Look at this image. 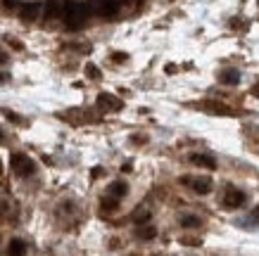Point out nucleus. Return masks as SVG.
I'll list each match as a JSON object with an SVG mask.
<instances>
[{"mask_svg": "<svg viewBox=\"0 0 259 256\" xmlns=\"http://www.w3.org/2000/svg\"><path fill=\"white\" fill-rule=\"evenodd\" d=\"M88 15H91V8H88L86 3L69 0V3L62 5V19L69 29H81V26L88 22Z\"/></svg>", "mask_w": 259, "mask_h": 256, "instance_id": "nucleus-1", "label": "nucleus"}, {"mask_svg": "<svg viewBox=\"0 0 259 256\" xmlns=\"http://www.w3.org/2000/svg\"><path fill=\"white\" fill-rule=\"evenodd\" d=\"M124 3L126 0H93L91 3V8H93L95 15H100V17H117L119 12H121V8H124Z\"/></svg>", "mask_w": 259, "mask_h": 256, "instance_id": "nucleus-2", "label": "nucleus"}, {"mask_svg": "<svg viewBox=\"0 0 259 256\" xmlns=\"http://www.w3.org/2000/svg\"><path fill=\"white\" fill-rule=\"evenodd\" d=\"M10 164H12V171H15L19 178H29V176L36 173V164H33L26 155H12Z\"/></svg>", "mask_w": 259, "mask_h": 256, "instance_id": "nucleus-3", "label": "nucleus"}, {"mask_svg": "<svg viewBox=\"0 0 259 256\" xmlns=\"http://www.w3.org/2000/svg\"><path fill=\"white\" fill-rule=\"evenodd\" d=\"M245 202H247V194L243 190H238L236 185H228L224 190V207L226 209H240V207H245Z\"/></svg>", "mask_w": 259, "mask_h": 256, "instance_id": "nucleus-4", "label": "nucleus"}, {"mask_svg": "<svg viewBox=\"0 0 259 256\" xmlns=\"http://www.w3.org/2000/svg\"><path fill=\"white\" fill-rule=\"evenodd\" d=\"M181 183L193 187L197 194H209L212 192V180L209 178H190V176H181Z\"/></svg>", "mask_w": 259, "mask_h": 256, "instance_id": "nucleus-5", "label": "nucleus"}, {"mask_svg": "<svg viewBox=\"0 0 259 256\" xmlns=\"http://www.w3.org/2000/svg\"><path fill=\"white\" fill-rule=\"evenodd\" d=\"M98 107L110 109V112H119V109L124 107V102L119 100V97H114V95H110V93H100L98 95Z\"/></svg>", "mask_w": 259, "mask_h": 256, "instance_id": "nucleus-6", "label": "nucleus"}, {"mask_svg": "<svg viewBox=\"0 0 259 256\" xmlns=\"http://www.w3.org/2000/svg\"><path fill=\"white\" fill-rule=\"evenodd\" d=\"M200 107L204 109V112H212V114H221V117H233L236 112L233 109H228L224 102H202Z\"/></svg>", "mask_w": 259, "mask_h": 256, "instance_id": "nucleus-7", "label": "nucleus"}, {"mask_svg": "<svg viewBox=\"0 0 259 256\" xmlns=\"http://www.w3.org/2000/svg\"><path fill=\"white\" fill-rule=\"evenodd\" d=\"M190 164H195L200 169H217V162H214L209 155H190Z\"/></svg>", "mask_w": 259, "mask_h": 256, "instance_id": "nucleus-8", "label": "nucleus"}, {"mask_svg": "<svg viewBox=\"0 0 259 256\" xmlns=\"http://www.w3.org/2000/svg\"><path fill=\"white\" fill-rule=\"evenodd\" d=\"M40 12V5L38 3H26V5H22L19 8V17H24V19H36Z\"/></svg>", "mask_w": 259, "mask_h": 256, "instance_id": "nucleus-9", "label": "nucleus"}, {"mask_svg": "<svg viewBox=\"0 0 259 256\" xmlns=\"http://www.w3.org/2000/svg\"><path fill=\"white\" fill-rule=\"evenodd\" d=\"M219 81L226 85H236L240 83V74H238V69H224L219 74Z\"/></svg>", "mask_w": 259, "mask_h": 256, "instance_id": "nucleus-10", "label": "nucleus"}, {"mask_svg": "<svg viewBox=\"0 0 259 256\" xmlns=\"http://www.w3.org/2000/svg\"><path fill=\"white\" fill-rule=\"evenodd\" d=\"M126 192H128V185H126V183H121V180H117V183H112V185L107 187V194H110V197H114V199H121Z\"/></svg>", "mask_w": 259, "mask_h": 256, "instance_id": "nucleus-11", "label": "nucleus"}, {"mask_svg": "<svg viewBox=\"0 0 259 256\" xmlns=\"http://www.w3.org/2000/svg\"><path fill=\"white\" fill-rule=\"evenodd\" d=\"M46 17H48V19H57V17H62V5H60L57 0H48Z\"/></svg>", "mask_w": 259, "mask_h": 256, "instance_id": "nucleus-12", "label": "nucleus"}, {"mask_svg": "<svg viewBox=\"0 0 259 256\" xmlns=\"http://www.w3.org/2000/svg\"><path fill=\"white\" fill-rule=\"evenodd\" d=\"M10 254H12V256H22L24 254V242L22 240L12 242V244H10Z\"/></svg>", "mask_w": 259, "mask_h": 256, "instance_id": "nucleus-13", "label": "nucleus"}, {"mask_svg": "<svg viewBox=\"0 0 259 256\" xmlns=\"http://www.w3.org/2000/svg\"><path fill=\"white\" fill-rule=\"evenodd\" d=\"M181 225H183V228H195V225H200V218L197 216H186L183 221H181Z\"/></svg>", "mask_w": 259, "mask_h": 256, "instance_id": "nucleus-14", "label": "nucleus"}, {"mask_svg": "<svg viewBox=\"0 0 259 256\" xmlns=\"http://www.w3.org/2000/svg\"><path fill=\"white\" fill-rule=\"evenodd\" d=\"M3 114H5L10 121H15V124H24V119L19 117V114H15V112H10V109H3Z\"/></svg>", "mask_w": 259, "mask_h": 256, "instance_id": "nucleus-15", "label": "nucleus"}, {"mask_svg": "<svg viewBox=\"0 0 259 256\" xmlns=\"http://www.w3.org/2000/svg\"><path fill=\"white\" fill-rule=\"evenodd\" d=\"M86 74L91 78H100V71H98V67H95V64H88V67H86Z\"/></svg>", "mask_w": 259, "mask_h": 256, "instance_id": "nucleus-16", "label": "nucleus"}, {"mask_svg": "<svg viewBox=\"0 0 259 256\" xmlns=\"http://www.w3.org/2000/svg\"><path fill=\"white\" fill-rule=\"evenodd\" d=\"M110 60H112V62H126V60H128V55H124V53H114V55L110 57Z\"/></svg>", "mask_w": 259, "mask_h": 256, "instance_id": "nucleus-17", "label": "nucleus"}, {"mask_svg": "<svg viewBox=\"0 0 259 256\" xmlns=\"http://www.w3.org/2000/svg\"><path fill=\"white\" fill-rule=\"evenodd\" d=\"M5 40H8V43H10V45H12V47H15V50H24V45H22V43H19V40H17V38H10V36H8V38H5Z\"/></svg>", "mask_w": 259, "mask_h": 256, "instance_id": "nucleus-18", "label": "nucleus"}, {"mask_svg": "<svg viewBox=\"0 0 259 256\" xmlns=\"http://www.w3.org/2000/svg\"><path fill=\"white\" fill-rule=\"evenodd\" d=\"M252 95H254V97H259V81L254 83V88H252Z\"/></svg>", "mask_w": 259, "mask_h": 256, "instance_id": "nucleus-19", "label": "nucleus"}, {"mask_svg": "<svg viewBox=\"0 0 259 256\" xmlns=\"http://www.w3.org/2000/svg\"><path fill=\"white\" fill-rule=\"evenodd\" d=\"M5 62H8V55H5L3 50H0V64H5Z\"/></svg>", "mask_w": 259, "mask_h": 256, "instance_id": "nucleus-20", "label": "nucleus"}, {"mask_svg": "<svg viewBox=\"0 0 259 256\" xmlns=\"http://www.w3.org/2000/svg\"><path fill=\"white\" fill-rule=\"evenodd\" d=\"M8 78H10L8 74H0V83H5V81H8Z\"/></svg>", "mask_w": 259, "mask_h": 256, "instance_id": "nucleus-21", "label": "nucleus"}]
</instances>
